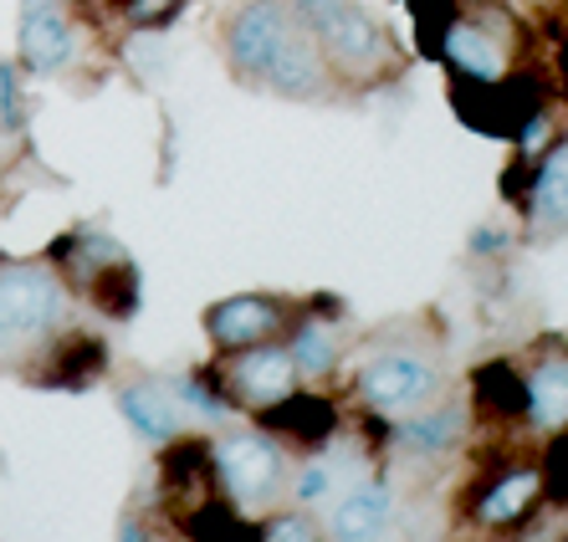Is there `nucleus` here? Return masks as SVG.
<instances>
[{
  "mask_svg": "<svg viewBox=\"0 0 568 542\" xmlns=\"http://www.w3.org/2000/svg\"><path fill=\"white\" fill-rule=\"evenodd\" d=\"M221 57L236 82L287 103H323L338 93L317 41L287 0H241L221 21Z\"/></svg>",
  "mask_w": 568,
  "mask_h": 542,
  "instance_id": "obj_1",
  "label": "nucleus"
},
{
  "mask_svg": "<svg viewBox=\"0 0 568 542\" xmlns=\"http://www.w3.org/2000/svg\"><path fill=\"white\" fill-rule=\"evenodd\" d=\"M292 16L307 27L338 88H379L405 72L395 31L358 0H287Z\"/></svg>",
  "mask_w": 568,
  "mask_h": 542,
  "instance_id": "obj_2",
  "label": "nucleus"
},
{
  "mask_svg": "<svg viewBox=\"0 0 568 542\" xmlns=\"http://www.w3.org/2000/svg\"><path fill=\"white\" fill-rule=\"evenodd\" d=\"M67 323H72V292L57 277V266L0 256V369H21Z\"/></svg>",
  "mask_w": 568,
  "mask_h": 542,
  "instance_id": "obj_3",
  "label": "nucleus"
},
{
  "mask_svg": "<svg viewBox=\"0 0 568 542\" xmlns=\"http://www.w3.org/2000/svg\"><path fill=\"white\" fill-rule=\"evenodd\" d=\"M41 262H52L67 292L82 297L93 313H103L108 323H129L139 313V266L108 231L78 225V231L57 236Z\"/></svg>",
  "mask_w": 568,
  "mask_h": 542,
  "instance_id": "obj_4",
  "label": "nucleus"
},
{
  "mask_svg": "<svg viewBox=\"0 0 568 542\" xmlns=\"http://www.w3.org/2000/svg\"><path fill=\"white\" fill-rule=\"evenodd\" d=\"M211 481L236 512H272L287 497L292 450L266 430H236L211 440Z\"/></svg>",
  "mask_w": 568,
  "mask_h": 542,
  "instance_id": "obj_5",
  "label": "nucleus"
},
{
  "mask_svg": "<svg viewBox=\"0 0 568 542\" xmlns=\"http://www.w3.org/2000/svg\"><path fill=\"white\" fill-rule=\"evenodd\" d=\"M513 52H517L513 16H507V6L497 11L491 0H471V6L456 0V11H450V21L436 37V57L450 67V78L462 82L507 78L513 72Z\"/></svg>",
  "mask_w": 568,
  "mask_h": 542,
  "instance_id": "obj_6",
  "label": "nucleus"
},
{
  "mask_svg": "<svg viewBox=\"0 0 568 542\" xmlns=\"http://www.w3.org/2000/svg\"><path fill=\"white\" fill-rule=\"evenodd\" d=\"M542 491H548V471H542L538 456H503L462 491V517L466 528L503 538V532H517L538 512Z\"/></svg>",
  "mask_w": 568,
  "mask_h": 542,
  "instance_id": "obj_7",
  "label": "nucleus"
},
{
  "mask_svg": "<svg viewBox=\"0 0 568 542\" xmlns=\"http://www.w3.org/2000/svg\"><path fill=\"white\" fill-rule=\"evenodd\" d=\"M440 389H446L440 364L415 354V348H384V354H374L354 374V399H358V410H369V415L425 410V405L440 399Z\"/></svg>",
  "mask_w": 568,
  "mask_h": 542,
  "instance_id": "obj_8",
  "label": "nucleus"
},
{
  "mask_svg": "<svg viewBox=\"0 0 568 542\" xmlns=\"http://www.w3.org/2000/svg\"><path fill=\"white\" fill-rule=\"evenodd\" d=\"M297 313H303V303L282 297V292H236V297H221L205 307L200 328L211 338V354H236L252 344H277L297 323Z\"/></svg>",
  "mask_w": 568,
  "mask_h": 542,
  "instance_id": "obj_9",
  "label": "nucleus"
},
{
  "mask_svg": "<svg viewBox=\"0 0 568 542\" xmlns=\"http://www.w3.org/2000/svg\"><path fill=\"white\" fill-rule=\"evenodd\" d=\"M215 384L225 389V399L236 405V415H252V410H266L277 405L282 395L297 389V364H292L287 344H252V348H236V354H215L211 364Z\"/></svg>",
  "mask_w": 568,
  "mask_h": 542,
  "instance_id": "obj_10",
  "label": "nucleus"
},
{
  "mask_svg": "<svg viewBox=\"0 0 568 542\" xmlns=\"http://www.w3.org/2000/svg\"><path fill=\"white\" fill-rule=\"evenodd\" d=\"M82 57V27L67 11V0H27L21 31H16V62L31 78H62Z\"/></svg>",
  "mask_w": 568,
  "mask_h": 542,
  "instance_id": "obj_11",
  "label": "nucleus"
},
{
  "mask_svg": "<svg viewBox=\"0 0 568 542\" xmlns=\"http://www.w3.org/2000/svg\"><path fill=\"white\" fill-rule=\"evenodd\" d=\"M27 384L37 389H62V395H78L88 384H98L108 374V338L88 328H62L57 338L37 348V354L21 364Z\"/></svg>",
  "mask_w": 568,
  "mask_h": 542,
  "instance_id": "obj_12",
  "label": "nucleus"
},
{
  "mask_svg": "<svg viewBox=\"0 0 568 542\" xmlns=\"http://www.w3.org/2000/svg\"><path fill=\"white\" fill-rule=\"evenodd\" d=\"M256 430H266L272 440H282V446H297V450H323L333 436H338V425H344V415H338V399L323 395L317 384H297L292 395H282L277 405H266V410H252Z\"/></svg>",
  "mask_w": 568,
  "mask_h": 542,
  "instance_id": "obj_13",
  "label": "nucleus"
},
{
  "mask_svg": "<svg viewBox=\"0 0 568 542\" xmlns=\"http://www.w3.org/2000/svg\"><path fill=\"white\" fill-rule=\"evenodd\" d=\"M333 318H344V303H333L328 292H317V303H303L297 323L282 333V344H287L303 384H328L338 374V364H344V333H338Z\"/></svg>",
  "mask_w": 568,
  "mask_h": 542,
  "instance_id": "obj_14",
  "label": "nucleus"
},
{
  "mask_svg": "<svg viewBox=\"0 0 568 542\" xmlns=\"http://www.w3.org/2000/svg\"><path fill=\"white\" fill-rule=\"evenodd\" d=\"M517 211L528 215V225L538 236L568 231V139H558L554 149H542L538 160H528Z\"/></svg>",
  "mask_w": 568,
  "mask_h": 542,
  "instance_id": "obj_15",
  "label": "nucleus"
},
{
  "mask_svg": "<svg viewBox=\"0 0 568 542\" xmlns=\"http://www.w3.org/2000/svg\"><path fill=\"white\" fill-rule=\"evenodd\" d=\"M466 425H471V405L466 399H446V405H425V410H410L405 420H395L384 436L395 440L405 456H420V461H436V456H450L462 446Z\"/></svg>",
  "mask_w": 568,
  "mask_h": 542,
  "instance_id": "obj_16",
  "label": "nucleus"
},
{
  "mask_svg": "<svg viewBox=\"0 0 568 542\" xmlns=\"http://www.w3.org/2000/svg\"><path fill=\"white\" fill-rule=\"evenodd\" d=\"M119 415L129 420V430L139 440H149V446H170V440L185 436V405L174 399L170 384H159V379H133L119 389Z\"/></svg>",
  "mask_w": 568,
  "mask_h": 542,
  "instance_id": "obj_17",
  "label": "nucleus"
},
{
  "mask_svg": "<svg viewBox=\"0 0 568 542\" xmlns=\"http://www.w3.org/2000/svg\"><path fill=\"white\" fill-rule=\"evenodd\" d=\"M523 395H528V410L523 420L538 430V436H558L568 430V348H548L523 369Z\"/></svg>",
  "mask_w": 568,
  "mask_h": 542,
  "instance_id": "obj_18",
  "label": "nucleus"
},
{
  "mask_svg": "<svg viewBox=\"0 0 568 542\" xmlns=\"http://www.w3.org/2000/svg\"><path fill=\"white\" fill-rule=\"evenodd\" d=\"M395 517V491L389 481H364V487L344 491L328 512V542H379L384 528Z\"/></svg>",
  "mask_w": 568,
  "mask_h": 542,
  "instance_id": "obj_19",
  "label": "nucleus"
},
{
  "mask_svg": "<svg viewBox=\"0 0 568 542\" xmlns=\"http://www.w3.org/2000/svg\"><path fill=\"white\" fill-rule=\"evenodd\" d=\"M174 399L185 405V415H200V420H231L236 415V405L225 399V389L215 384L211 369H195V374H180V379L170 384Z\"/></svg>",
  "mask_w": 568,
  "mask_h": 542,
  "instance_id": "obj_20",
  "label": "nucleus"
},
{
  "mask_svg": "<svg viewBox=\"0 0 568 542\" xmlns=\"http://www.w3.org/2000/svg\"><path fill=\"white\" fill-rule=\"evenodd\" d=\"M256 542H328V532L307 507H272L256 528Z\"/></svg>",
  "mask_w": 568,
  "mask_h": 542,
  "instance_id": "obj_21",
  "label": "nucleus"
},
{
  "mask_svg": "<svg viewBox=\"0 0 568 542\" xmlns=\"http://www.w3.org/2000/svg\"><path fill=\"white\" fill-rule=\"evenodd\" d=\"M119 11L133 31H164L180 21L185 0H119Z\"/></svg>",
  "mask_w": 568,
  "mask_h": 542,
  "instance_id": "obj_22",
  "label": "nucleus"
},
{
  "mask_svg": "<svg viewBox=\"0 0 568 542\" xmlns=\"http://www.w3.org/2000/svg\"><path fill=\"white\" fill-rule=\"evenodd\" d=\"M27 123V98H21V72L0 62V133H21Z\"/></svg>",
  "mask_w": 568,
  "mask_h": 542,
  "instance_id": "obj_23",
  "label": "nucleus"
},
{
  "mask_svg": "<svg viewBox=\"0 0 568 542\" xmlns=\"http://www.w3.org/2000/svg\"><path fill=\"white\" fill-rule=\"evenodd\" d=\"M333 487V477H328V466L323 461H297V477L287 481V491H292V502H317L323 491Z\"/></svg>",
  "mask_w": 568,
  "mask_h": 542,
  "instance_id": "obj_24",
  "label": "nucleus"
},
{
  "mask_svg": "<svg viewBox=\"0 0 568 542\" xmlns=\"http://www.w3.org/2000/svg\"><path fill=\"white\" fill-rule=\"evenodd\" d=\"M507 246H513V236H507L503 225H481L471 236V256H503Z\"/></svg>",
  "mask_w": 568,
  "mask_h": 542,
  "instance_id": "obj_25",
  "label": "nucleus"
},
{
  "mask_svg": "<svg viewBox=\"0 0 568 542\" xmlns=\"http://www.w3.org/2000/svg\"><path fill=\"white\" fill-rule=\"evenodd\" d=\"M119 542H159V532H154V522H149V517L129 512L119 522Z\"/></svg>",
  "mask_w": 568,
  "mask_h": 542,
  "instance_id": "obj_26",
  "label": "nucleus"
},
{
  "mask_svg": "<svg viewBox=\"0 0 568 542\" xmlns=\"http://www.w3.org/2000/svg\"><path fill=\"white\" fill-rule=\"evenodd\" d=\"M558 542H568V538H558Z\"/></svg>",
  "mask_w": 568,
  "mask_h": 542,
  "instance_id": "obj_27",
  "label": "nucleus"
},
{
  "mask_svg": "<svg viewBox=\"0 0 568 542\" xmlns=\"http://www.w3.org/2000/svg\"><path fill=\"white\" fill-rule=\"evenodd\" d=\"M113 6H119V0H113Z\"/></svg>",
  "mask_w": 568,
  "mask_h": 542,
  "instance_id": "obj_28",
  "label": "nucleus"
}]
</instances>
